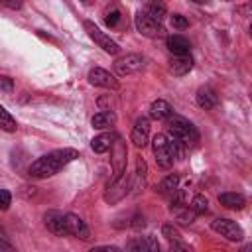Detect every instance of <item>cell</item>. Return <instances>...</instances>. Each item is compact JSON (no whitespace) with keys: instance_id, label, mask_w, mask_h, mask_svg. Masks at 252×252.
<instances>
[{"instance_id":"22","label":"cell","mask_w":252,"mask_h":252,"mask_svg":"<svg viewBox=\"0 0 252 252\" xmlns=\"http://www.w3.org/2000/svg\"><path fill=\"white\" fill-rule=\"evenodd\" d=\"M152 18H156L158 22H161L165 16H167V8H165V4L161 2V0H152L150 4H148V10H146Z\"/></svg>"},{"instance_id":"24","label":"cell","mask_w":252,"mask_h":252,"mask_svg":"<svg viewBox=\"0 0 252 252\" xmlns=\"http://www.w3.org/2000/svg\"><path fill=\"white\" fill-rule=\"evenodd\" d=\"M189 209H191L195 215H205V213L209 211V201H207V197H205V195H195V197L191 199Z\"/></svg>"},{"instance_id":"36","label":"cell","mask_w":252,"mask_h":252,"mask_svg":"<svg viewBox=\"0 0 252 252\" xmlns=\"http://www.w3.org/2000/svg\"><path fill=\"white\" fill-rule=\"evenodd\" d=\"M93 250H96V252H98V250H104V252H120L118 246H94ZM93 250H91V252H93Z\"/></svg>"},{"instance_id":"14","label":"cell","mask_w":252,"mask_h":252,"mask_svg":"<svg viewBox=\"0 0 252 252\" xmlns=\"http://www.w3.org/2000/svg\"><path fill=\"white\" fill-rule=\"evenodd\" d=\"M126 250H132V252H158L159 244H158V240L154 236H138V238H132L126 244Z\"/></svg>"},{"instance_id":"30","label":"cell","mask_w":252,"mask_h":252,"mask_svg":"<svg viewBox=\"0 0 252 252\" xmlns=\"http://www.w3.org/2000/svg\"><path fill=\"white\" fill-rule=\"evenodd\" d=\"M169 22H171V26H173V28H177V30H185V28L189 26L187 18H185V16H181V14H171Z\"/></svg>"},{"instance_id":"38","label":"cell","mask_w":252,"mask_h":252,"mask_svg":"<svg viewBox=\"0 0 252 252\" xmlns=\"http://www.w3.org/2000/svg\"><path fill=\"white\" fill-rule=\"evenodd\" d=\"M83 2H85V4H89V2H93V0H83Z\"/></svg>"},{"instance_id":"29","label":"cell","mask_w":252,"mask_h":252,"mask_svg":"<svg viewBox=\"0 0 252 252\" xmlns=\"http://www.w3.org/2000/svg\"><path fill=\"white\" fill-rule=\"evenodd\" d=\"M120 12L118 10H110V12H106L104 14V24L108 26V28H116L118 26V22H120Z\"/></svg>"},{"instance_id":"25","label":"cell","mask_w":252,"mask_h":252,"mask_svg":"<svg viewBox=\"0 0 252 252\" xmlns=\"http://www.w3.org/2000/svg\"><path fill=\"white\" fill-rule=\"evenodd\" d=\"M146 173H148V165L142 158H138L136 159V185H138L136 189H142V185L146 181Z\"/></svg>"},{"instance_id":"5","label":"cell","mask_w":252,"mask_h":252,"mask_svg":"<svg viewBox=\"0 0 252 252\" xmlns=\"http://www.w3.org/2000/svg\"><path fill=\"white\" fill-rule=\"evenodd\" d=\"M211 228L215 232H219L220 236H224L226 240H230V242H240L244 238L242 226L232 219H215L211 222Z\"/></svg>"},{"instance_id":"12","label":"cell","mask_w":252,"mask_h":252,"mask_svg":"<svg viewBox=\"0 0 252 252\" xmlns=\"http://www.w3.org/2000/svg\"><path fill=\"white\" fill-rule=\"evenodd\" d=\"M43 224L49 232H53L55 236H65L67 234V226H65V215L61 211H47L43 215Z\"/></svg>"},{"instance_id":"18","label":"cell","mask_w":252,"mask_h":252,"mask_svg":"<svg viewBox=\"0 0 252 252\" xmlns=\"http://www.w3.org/2000/svg\"><path fill=\"white\" fill-rule=\"evenodd\" d=\"M219 203L222 205V207H226V209H232V211H242L244 209V205H246V199H244V195H240V193H220L219 195Z\"/></svg>"},{"instance_id":"32","label":"cell","mask_w":252,"mask_h":252,"mask_svg":"<svg viewBox=\"0 0 252 252\" xmlns=\"http://www.w3.org/2000/svg\"><path fill=\"white\" fill-rule=\"evenodd\" d=\"M0 91L12 93V91H14V81H12L10 77H6V75H0Z\"/></svg>"},{"instance_id":"1","label":"cell","mask_w":252,"mask_h":252,"mask_svg":"<svg viewBox=\"0 0 252 252\" xmlns=\"http://www.w3.org/2000/svg\"><path fill=\"white\" fill-rule=\"evenodd\" d=\"M79 158V152L73 148H59L53 152L43 154L41 158H37L35 161L30 163L28 167V175L33 179H47L55 173H59L67 163H71L73 159Z\"/></svg>"},{"instance_id":"11","label":"cell","mask_w":252,"mask_h":252,"mask_svg":"<svg viewBox=\"0 0 252 252\" xmlns=\"http://www.w3.org/2000/svg\"><path fill=\"white\" fill-rule=\"evenodd\" d=\"M65 226H67V234H71L75 238H81V240H89L91 238V230H89L87 222L81 217L73 215V213L65 215Z\"/></svg>"},{"instance_id":"20","label":"cell","mask_w":252,"mask_h":252,"mask_svg":"<svg viewBox=\"0 0 252 252\" xmlns=\"http://www.w3.org/2000/svg\"><path fill=\"white\" fill-rule=\"evenodd\" d=\"M112 140H114V134H98V136H94L93 140H91V148H93V152H96V154H104V152H108L110 150V146H112Z\"/></svg>"},{"instance_id":"16","label":"cell","mask_w":252,"mask_h":252,"mask_svg":"<svg viewBox=\"0 0 252 252\" xmlns=\"http://www.w3.org/2000/svg\"><path fill=\"white\" fill-rule=\"evenodd\" d=\"M91 124L94 130H108L116 124V114L114 110H100L91 118Z\"/></svg>"},{"instance_id":"21","label":"cell","mask_w":252,"mask_h":252,"mask_svg":"<svg viewBox=\"0 0 252 252\" xmlns=\"http://www.w3.org/2000/svg\"><path fill=\"white\" fill-rule=\"evenodd\" d=\"M177 185H179V173H169L167 177H163L161 181H159V185L156 187V191L158 193H171L173 189H177Z\"/></svg>"},{"instance_id":"19","label":"cell","mask_w":252,"mask_h":252,"mask_svg":"<svg viewBox=\"0 0 252 252\" xmlns=\"http://www.w3.org/2000/svg\"><path fill=\"white\" fill-rule=\"evenodd\" d=\"M165 45H167V49H169L173 55H185V53L191 51V43H189L183 35H169V37L165 39Z\"/></svg>"},{"instance_id":"3","label":"cell","mask_w":252,"mask_h":252,"mask_svg":"<svg viewBox=\"0 0 252 252\" xmlns=\"http://www.w3.org/2000/svg\"><path fill=\"white\" fill-rule=\"evenodd\" d=\"M83 28H85V32L89 33V37L102 49V51H106V53H110V55H116L118 51H120V47H118V43L114 41V39H110V35H106L94 22H91V20H85L83 22Z\"/></svg>"},{"instance_id":"23","label":"cell","mask_w":252,"mask_h":252,"mask_svg":"<svg viewBox=\"0 0 252 252\" xmlns=\"http://www.w3.org/2000/svg\"><path fill=\"white\" fill-rule=\"evenodd\" d=\"M0 128L4 130V132H16L18 130V124H16V120H14V116L0 104Z\"/></svg>"},{"instance_id":"9","label":"cell","mask_w":252,"mask_h":252,"mask_svg":"<svg viewBox=\"0 0 252 252\" xmlns=\"http://www.w3.org/2000/svg\"><path fill=\"white\" fill-rule=\"evenodd\" d=\"M87 79H89V83H91V85H94V87L112 89V91H116V89H118V79H116L112 73H108L106 69H100V67H93V69L89 71Z\"/></svg>"},{"instance_id":"37","label":"cell","mask_w":252,"mask_h":252,"mask_svg":"<svg viewBox=\"0 0 252 252\" xmlns=\"http://www.w3.org/2000/svg\"><path fill=\"white\" fill-rule=\"evenodd\" d=\"M193 2H197V4H203V2H205V0H193Z\"/></svg>"},{"instance_id":"26","label":"cell","mask_w":252,"mask_h":252,"mask_svg":"<svg viewBox=\"0 0 252 252\" xmlns=\"http://www.w3.org/2000/svg\"><path fill=\"white\" fill-rule=\"evenodd\" d=\"M175 213H177V222H179V224H191V222L195 220V213H193L191 209H183V207H181V209H177Z\"/></svg>"},{"instance_id":"35","label":"cell","mask_w":252,"mask_h":252,"mask_svg":"<svg viewBox=\"0 0 252 252\" xmlns=\"http://www.w3.org/2000/svg\"><path fill=\"white\" fill-rule=\"evenodd\" d=\"M10 250H14V244L0 236V252H10Z\"/></svg>"},{"instance_id":"33","label":"cell","mask_w":252,"mask_h":252,"mask_svg":"<svg viewBox=\"0 0 252 252\" xmlns=\"http://www.w3.org/2000/svg\"><path fill=\"white\" fill-rule=\"evenodd\" d=\"M130 224H132L134 228H144V226H146V220H144V215H140V213H136Z\"/></svg>"},{"instance_id":"17","label":"cell","mask_w":252,"mask_h":252,"mask_svg":"<svg viewBox=\"0 0 252 252\" xmlns=\"http://www.w3.org/2000/svg\"><path fill=\"white\" fill-rule=\"evenodd\" d=\"M173 114V108H171V104L167 102V100H163V98H158V100H154L152 104H150V118H154V120H165V118H169Z\"/></svg>"},{"instance_id":"7","label":"cell","mask_w":252,"mask_h":252,"mask_svg":"<svg viewBox=\"0 0 252 252\" xmlns=\"http://www.w3.org/2000/svg\"><path fill=\"white\" fill-rule=\"evenodd\" d=\"M142 69H144V57L138 55V53H128V55L116 59V63H114V71H116L120 77H124V75H134V73H138V71H142Z\"/></svg>"},{"instance_id":"10","label":"cell","mask_w":252,"mask_h":252,"mask_svg":"<svg viewBox=\"0 0 252 252\" xmlns=\"http://www.w3.org/2000/svg\"><path fill=\"white\" fill-rule=\"evenodd\" d=\"M130 142L136 148H146L148 146V142H150V120L146 116H142L134 122V128L130 132Z\"/></svg>"},{"instance_id":"28","label":"cell","mask_w":252,"mask_h":252,"mask_svg":"<svg viewBox=\"0 0 252 252\" xmlns=\"http://www.w3.org/2000/svg\"><path fill=\"white\" fill-rule=\"evenodd\" d=\"M161 234H163V236H165L169 242L179 240V236H181V234H179V230H177L173 224H163V226H161Z\"/></svg>"},{"instance_id":"34","label":"cell","mask_w":252,"mask_h":252,"mask_svg":"<svg viewBox=\"0 0 252 252\" xmlns=\"http://www.w3.org/2000/svg\"><path fill=\"white\" fill-rule=\"evenodd\" d=\"M22 2H24V0H0V4L8 6V8H12V10H18V8L22 6Z\"/></svg>"},{"instance_id":"13","label":"cell","mask_w":252,"mask_h":252,"mask_svg":"<svg viewBox=\"0 0 252 252\" xmlns=\"http://www.w3.org/2000/svg\"><path fill=\"white\" fill-rule=\"evenodd\" d=\"M193 69V57L189 53L185 55H173L169 61V73L175 77H183Z\"/></svg>"},{"instance_id":"2","label":"cell","mask_w":252,"mask_h":252,"mask_svg":"<svg viewBox=\"0 0 252 252\" xmlns=\"http://www.w3.org/2000/svg\"><path fill=\"white\" fill-rule=\"evenodd\" d=\"M167 134L169 138L181 142L183 146H195L199 142V132L197 128L193 126V122H189L187 118H181V116H169V122H167Z\"/></svg>"},{"instance_id":"8","label":"cell","mask_w":252,"mask_h":252,"mask_svg":"<svg viewBox=\"0 0 252 252\" xmlns=\"http://www.w3.org/2000/svg\"><path fill=\"white\" fill-rule=\"evenodd\" d=\"M110 150H112V171H114L112 181H114L126 171V146L120 136H114Z\"/></svg>"},{"instance_id":"15","label":"cell","mask_w":252,"mask_h":252,"mask_svg":"<svg viewBox=\"0 0 252 252\" xmlns=\"http://www.w3.org/2000/svg\"><path fill=\"white\" fill-rule=\"evenodd\" d=\"M195 100H197V104L203 108V110H211V108H215L217 104H219V96H217V93L211 89V87H199V91H197V94H195Z\"/></svg>"},{"instance_id":"4","label":"cell","mask_w":252,"mask_h":252,"mask_svg":"<svg viewBox=\"0 0 252 252\" xmlns=\"http://www.w3.org/2000/svg\"><path fill=\"white\" fill-rule=\"evenodd\" d=\"M152 150H154L158 167H161V169H169V167L173 165L175 158H173V152H171V146H169V140H167L165 134H158V136H154V140H152Z\"/></svg>"},{"instance_id":"31","label":"cell","mask_w":252,"mask_h":252,"mask_svg":"<svg viewBox=\"0 0 252 252\" xmlns=\"http://www.w3.org/2000/svg\"><path fill=\"white\" fill-rule=\"evenodd\" d=\"M12 205V195L6 189H0V211H8Z\"/></svg>"},{"instance_id":"6","label":"cell","mask_w":252,"mask_h":252,"mask_svg":"<svg viewBox=\"0 0 252 252\" xmlns=\"http://www.w3.org/2000/svg\"><path fill=\"white\" fill-rule=\"evenodd\" d=\"M134 24H136V30L146 35V37H158L163 33V26L161 22H158L156 18H152L148 12H138L134 16Z\"/></svg>"},{"instance_id":"27","label":"cell","mask_w":252,"mask_h":252,"mask_svg":"<svg viewBox=\"0 0 252 252\" xmlns=\"http://www.w3.org/2000/svg\"><path fill=\"white\" fill-rule=\"evenodd\" d=\"M171 193H173V195H171L169 207H171V211H177V209H181V207L185 205V193H183V191H177V189H173Z\"/></svg>"}]
</instances>
